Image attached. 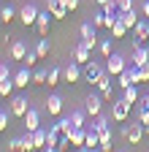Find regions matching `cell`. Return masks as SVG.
Instances as JSON below:
<instances>
[{"label":"cell","mask_w":149,"mask_h":152,"mask_svg":"<svg viewBox=\"0 0 149 152\" xmlns=\"http://www.w3.org/2000/svg\"><path fill=\"white\" fill-rule=\"evenodd\" d=\"M136 38H133V46L136 44H144V41H149V22H138L136 27Z\"/></svg>","instance_id":"obj_18"},{"label":"cell","mask_w":149,"mask_h":152,"mask_svg":"<svg viewBox=\"0 0 149 152\" xmlns=\"http://www.w3.org/2000/svg\"><path fill=\"white\" fill-rule=\"evenodd\" d=\"M108 30H111V35H114V38H125V33H127V25L122 22V19H117V22L111 25Z\"/></svg>","instance_id":"obj_27"},{"label":"cell","mask_w":149,"mask_h":152,"mask_svg":"<svg viewBox=\"0 0 149 152\" xmlns=\"http://www.w3.org/2000/svg\"><path fill=\"white\" fill-rule=\"evenodd\" d=\"M6 149H11V152H25V141H22V139H14Z\"/></svg>","instance_id":"obj_38"},{"label":"cell","mask_w":149,"mask_h":152,"mask_svg":"<svg viewBox=\"0 0 149 152\" xmlns=\"http://www.w3.org/2000/svg\"><path fill=\"white\" fill-rule=\"evenodd\" d=\"M95 3H98V6H106V3H108V0H95Z\"/></svg>","instance_id":"obj_45"},{"label":"cell","mask_w":149,"mask_h":152,"mask_svg":"<svg viewBox=\"0 0 149 152\" xmlns=\"http://www.w3.org/2000/svg\"><path fill=\"white\" fill-rule=\"evenodd\" d=\"M46 11L52 14V19H65L68 16V11H65V6L60 0H46Z\"/></svg>","instance_id":"obj_14"},{"label":"cell","mask_w":149,"mask_h":152,"mask_svg":"<svg viewBox=\"0 0 149 152\" xmlns=\"http://www.w3.org/2000/svg\"><path fill=\"white\" fill-rule=\"evenodd\" d=\"M144 63H149V49L136 44L133 46V65H144Z\"/></svg>","instance_id":"obj_17"},{"label":"cell","mask_w":149,"mask_h":152,"mask_svg":"<svg viewBox=\"0 0 149 152\" xmlns=\"http://www.w3.org/2000/svg\"><path fill=\"white\" fill-rule=\"evenodd\" d=\"M144 130H146V136H149V122H144Z\"/></svg>","instance_id":"obj_46"},{"label":"cell","mask_w":149,"mask_h":152,"mask_svg":"<svg viewBox=\"0 0 149 152\" xmlns=\"http://www.w3.org/2000/svg\"><path fill=\"white\" fill-rule=\"evenodd\" d=\"M95 87L100 90L103 101H117V98H114V87H111V73H108V71H106V73L100 76V79L95 82Z\"/></svg>","instance_id":"obj_2"},{"label":"cell","mask_w":149,"mask_h":152,"mask_svg":"<svg viewBox=\"0 0 149 152\" xmlns=\"http://www.w3.org/2000/svg\"><path fill=\"white\" fill-rule=\"evenodd\" d=\"M125 68H127V63H125L122 54H111V57H106V71H108L111 76H119Z\"/></svg>","instance_id":"obj_3"},{"label":"cell","mask_w":149,"mask_h":152,"mask_svg":"<svg viewBox=\"0 0 149 152\" xmlns=\"http://www.w3.org/2000/svg\"><path fill=\"white\" fill-rule=\"evenodd\" d=\"M84 114H87V111H79V109H76V111H71V122L76 125V128L84 125Z\"/></svg>","instance_id":"obj_36"},{"label":"cell","mask_w":149,"mask_h":152,"mask_svg":"<svg viewBox=\"0 0 149 152\" xmlns=\"http://www.w3.org/2000/svg\"><path fill=\"white\" fill-rule=\"evenodd\" d=\"M46 76H49V71L35 68V71H33V84H46Z\"/></svg>","instance_id":"obj_33"},{"label":"cell","mask_w":149,"mask_h":152,"mask_svg":"<svg viewBox=\"0 0 149 152\" xmlns=\"http://www.w3.org/2000/svg\"><path fill=\"white\" fill-rule=\"evenodd\" d=\"M41 57H38V52L35 49H27V54H25V60H22V65H27V68H35V63H38Z\"/></svg>","instance_id":"obj_30"},{"label":"cell","mask_w":149,"mask_h":152,"mask_svg":"<svg viewBox=\"0 0 149 152\" xmlns=\"http://www.w3.org/2000/svg\"><path fill=\"white\" fill-rule=\"evenodd\" d=\"M122 98H125L130 106H136V103H138V98H141V95H138V90H136V84L125 87V90H122Z\"/></svg>","instance_id":"obj_24"},{"label":"cell","mask_w":149,"mask_h":152,"mask_svg":"<svg viewBox=\"0 0 149 152\" xmlns=\"http://www.w3.org/2000/svg\"><path fill=\"white\" fill-rule=\"evenodd\" d=\"M81 44H84V46H87V49L92 52V49L98 46V38H81Z\"/></svg>","instance_id":"obj_42"},{"label":"cell","mask_w":149,"mask_h":152,"mask_svg":"<svg viewBox=\"0 0 149 152\" xmlns=\"http://www.w3.org/2000/svg\"><path fill=\"white\" fill-rule=\"evenodd\" d=\"M138 122H149V95L138 98Z\"/></svg>","instance_id":"obj_19"},{"label":"cell","mask_w":149,"mask_h":152,"mask_svg":"<svg viewBox=\"0 0 149 152\" xmlns=\"http://www.w3.org/2000/svg\"><path fill=\"white\" fill-rule=\"evenodd\" d=\"M119 19L127 25V30H133L138 25V16H136V8H130V11H119Z\"/></svg>","instance_id":"obj_21"},{"label":"cell","mask_w":149,"mask_h":152,"mask_svg":"<svg viewBox=\"0 0 149 152\" xmlns=\"http://www.w3.org/2000/svg\"><path fill=\"white\" fill-rule=\"evenodd\" d=\"M60 3L65 6V11H68V14H73V11L79 8V0H60Z\"/></svg>","instance_id":"obj_39"},{"label":"cell","mask_w":149,"mask_h":152,"mask_svg":"<svg viewBox=\"0 0 149 152\" xmlns=\"http://www.w3.org/2000/svg\"><path fill=\"white\" fill-rule=\"evenodd\" d=\"M27 98H22V95H14V98H11V114H14V117H25V114H27Z\"/></svg>","instance_id":"obj_10"},{"label":"cell","mask_w":149,"mask_h":152,"mask_svg":"<svg viewBox=\"0 0 149 152\" xmlns=\"http://www.w3.org/2000/svg\"><path fill=\"white\" fill-rule=\"evenodd\" d=\"M46 111H49V117H60L63 114V98L60 95H49L46 98Z\"/></svg>","instance_id":"obj_12"},{"label":"cell","mask_w":149,"mask_h":152,"mask_svg":"<svg viewBox=\"0 0 149 152\" xmlns=\"http://www.w3.org/2000/svg\"><path fill=\"white\" fill-rule=\"evenodd\" d=\"M38 14H41V11L35 8L33 3H27V6H22V8H19V19H22V25H25V27H27V25H35Z\"/></svg>","instance_id":"obj_6"},{"label":"cell","mask_w":149,"mask_h":152,"mask_svg":"<svg viewBox=\"0 0 149 152\" xmlns=\"http://www.w3.org/2000/svg\"><path fill=\"white\" fill-rule=\"evenodd\" d=\"M81 76H84V73H81V65H79L76 60H73V63H71V65L63 71V79H65L68 84H76V82L81 79Z\"/></svg>","instance_id":"obj_9"},{"label":"cell","mask_w":149,"mask_h":152,"mask_svg":"<svg viewBox=\"0 0 149 152\" xmlns=\"http://www.w3.org/2000/svg\"><path fill=\"white\" fill-rule=\"evenodd\" d=\"M8 54H11V60L22 63V60H25V54H27V44H25V41H11V46H8Z\"/></svg>","instance_id":"obj_11"},{"label":"cell","mask_w":149,"mask_h":152,"mask_svg":"<svg viewBox=\"0 0 149 152\" xmlns=\"http://www.w3.org/2000/svg\"><path fill=\"white\" fill-rule=\"evenodd\" d=\"M89 22L95 25V27H106V14H103V11H95V14H92V19H89Z\"/></svg>","instance_id":"obj_35"},{"label":"cell","mask_w":149,"mask_h":152,"mask_svg":"<svg viewBox=\"0 0 149 152\" xmlns=\"http://www.w3.org/2000/svg\"><path fill=\"white\" fill-rule=\"evenodd\" d=\"M103 73H106V65H100V63H95V60H89V63L84 65V79H87L89 84H95Z\"/></svg>","instance_id":"obj_1"},{"label":"cell","mask_w":149,"mask_h":152,"mask_svg":"<svg viewBox=\"0 0 149 152\" xmlns=\"http://www.w3.org/2000/svg\"><path fill=\"white\" fill-rule=\"evenodd\" d=\"M60 79H63V68H60V65H52V68H49V76H46V84L54 87Z\"/></svg>","instance_id":"obj_25"},{"label":"cell","mask_w":149,"mask_h":152,"mask_svg":"<svg viewBox=\"0 0 149 152\" xmlns=\"http://www.w3.org/2000/svg\"><path fill=\"white\" fill-rule=\"evenodd\" d=\"M98 27L92 25V22H84L81 27H79V33H81V38H98V33H95Z\"/></svg>","instance_id":"obj_28"},{"label":"cell","mask_w":149,"mask_h":152,"mask_svg":"<svg viewBox=\"0 0 149 152\" xmlns=\"http://www.w3.org/2000/svg\"><path fill=\"white\" fill-rule=\"evenodd\" d=\"M100 11L106 16H119V8H117V0H108L106 6H100Z\"/></svg>","instance_id":"obj_31"},{"label":"cell","mask_w":149,"mask_h":152,"mask_svg":"<svg viewBox=\"0 0 149 152\" xmlns=\"http://www.w3.org/2000/svg\"><path fill=\"white\" fill-rule=\"evenodd\" d=\"M98 52H100V57H103V60L114 54V44H111V38H106V41H100V44H98Z\"/></svg>","instance_id":"obj_26"},{"label":"cell","mask_w":149,"mask_h":152,"mask_svg":"<svg viewBox=\"0 0 149 152\" xmlns=\"http://www.w3.org/2000/svg\"><path fill=\"white\" fill-rule=\"evenodd\" d=\"M141 14L149 16V0H144V3H141Z\"/></svg>","instance_id":"obj_44"},{"label":"cell","mask_w":149,"mask_h":152,"mask_svg":"<svg viewBox=\"0 0 149 152\" xmlns=\"http://www.w3.org/2000/svg\"><path fill=\"white\" fill-rule=\"evenodd\" d=\"M22 120H25V128H27L30 133L41 128V114H38V111H35V109H27V114H25V117H22Z\"/></svg>","instance_id":"obj_13"},{"label":"cell","mask_w":149,"mask_h":152,"mask_svg":"<svg viewBox=\"0 0 149 152\" xmlns=\"http://www.w3.org/2000/svg\"><path fill=\"white\" fill-rule=\"evenodd\" d=\"M127 114H130V103H127L125 98L114 101V111H111V120H114V122H125V120H127Z\"/></svg>","instance_id":"obj_5"},{"label":"cell","mask_w":149,"mask_h":152,"mask_svg":"<svg viewBox=\"0 0 149 152\" xmlns=\"http://www.w3.org/2000/svg\"><path fill=\"white\" fill-rule=\"evenodd\" d=\"M141 82H149V63L138 65V84H141Z\"/></svg>","instance_id":"obj_37"},{"label":"cell","mask_w":149,"mask_h":152,"mask_svg":"<svg viewBox=\"0 0 149 152\" xmlns=\"http://www.w3.org/2000/svg\"><path fill=\"white\" fill-rule=\"evenodd\" d=\"M84 149H100V136H98V130H95V128H92V130H87Z\"/></svg>","instance_id":"obj_20"},{"label":"cell","mask_w":149,"mask_h":152,"mask_svg":"<svg viewBox=\"0 0 149 152\" xmlns=\"http://www.w3.org/2000/svg\"><path fill=\"white\" fill-rule=\"evenodd\" d=\"M49 11L46 14H38V19H35V27H38V35H49Z\"/></svg>","instance_id":"obj_22"},{"label":"cell","mask_w":149,"mask_h":152,"mask_svg":"<svg viewBox=\"0 0 149 152\" xmlns=\"http://www.w3.org/2000/svg\"><path fill=\"white\" fill-rule=\"evenodd\" d=\"M3 79H14V73H11V68L3 63V65H0V82H3Z\"/></svg>","instance_id":"obj_40"},{"label":"cell","mask_w":149,"mask_h":152,"mask_svg":"<svg viewBox=\"0 0 149 152\" xmlns=\"http://www.w3.org/2000/svg\"><path fill=\"white\" fill-rule=\"evenodd\" d=\"M35 52H38V57H41V60H44V57H49L52 44H49V38H46V35H41V38H38V44H35Z\"/></svg>","instance_id":"obj_23"},{"label":"cell","mask_w":149,"mask_h":152,"mask_svg":"<svg viewBox=\"0 0 149 152\" xmlns=\"http://www.w3.org/2000/svg\"><path fill=\"white\" fill-rule=\"evenodd\" d=\"M73 60H76L79 65H87V63H89V49H87L81 41H79L76 46H73Z\"/></svg>","instance_id":"obj_16"},{"label":"cell","mask_w":149,"mask_h":152,"mask_svg":"<svg viewBox=\"0 0 149 152\" xmlns=\"http://www.w3.org/2000/svg\"><path fill=\"white\" fill-rule=\"evenodd\" d=\"M33 141H35V149H44L46 147V130H33Z\"/></svg>","instance_id":"obj_29"},{"label":"cell","mask_w":149,"mask_h":152,"mask_svg":"<svg viewBox=\"0 0 149 152\" xmlns=\"http://www.w3.org/2000/svg\"><path fill=\"white\" fill-rule=\"evenodd\" d=\"M14 16H16V11H14L11 6H3V11H0V22H3V25H8Z\"/></svg>","instance_id":"obj_34"},{"label":"cell","mask_w":149,"mask_h":152,"mask_svg":"<svg viewBox=\"0 0 149 152\" xmlns=\"http://www.w3.org/2000/svg\"><path fill=\"white\" fill-rule=\"evenodd\" d=\"M84 139H87V128H84V125L73 128V133H71V144L76 147V149H84Z\"/></svg>","instance_id":"obj_15"},{"label":"cell","mask_w":149,"mask_h":152,"mask_svg":"<svg viewBox=\"0 0 149 152\" xmlns=\"http://www.w3.org/2000/svg\"><path fill=\"white\" fill-rule=\"evenodd\" d=\"M14 84H16V87H19V90H25L27 84H33V71H30L27 65H22L19 71H16V73H14Z\"/></svg>","instance_id":"obj_8"},{"label":"cell","mask_w":149,"mask_h":152,"mask_svg":"<svg viewBox=\"0 0 149 152\" xmlns=\"http://www.w3.org/2000/svg\"><path fill=\"white\" fill-rule=\"evenodd\" d=\"M103 109V95H89V98L84 101V111L89 114V117H98Z\"/></svg>","instance_id":"obj_7"},{"label":"cell","mask_w":149,"mask_h":152,"mask_svg":"<svg viewBox=\"0 0 149 152\" xmlns=\"http://www.w3.org/2000/svg\"><path fill=\"white\" fill-rule=\"evenodd\" d=\"M117 8L119 11H130L133 8V0H117Z\"/></svg>","instance_id":"obj_41"},{"label":"cell","mask_w":149,"mask_h":152,"mask_svg":"<svg viewBox=\"0 0 149 152\" xmlns=\"http://www.w3.org/2000/svg\"><path fill=\"white\" fill-rule=\"evenodd\" d=\"M6 128H8V114L0 111V130H6Z\"/></svg>","instance_id":"obj_43"},{"label":"cell","mask_w":149,"mask_h":152,"mask_svg":"<svg viewBox=\"0 0 149 152\" xmlns=\"http://www.w3.org/2000/svg\"><path fill=\"white\" fill-rule=\"evenodd\" d=\"M14 79H3V82H0V95H3V98H8V95L14 92Z\"/></svg>","instance_id":"obj_32"},{"label":"cell","mask_w":149,"mask_h":152,"mask_svg":"<svg viewBox=\"0 0 149 152\" xmlns=\"http://www.w3.org/2000/svg\"><path fill=\"white\" fill-rule=\"evenodd\" d=\"M144 122H136V125H130V128H122V139H127L130 144H138L144 139Z\"/></svg>","instance_id":"obj_4"}]
</instances>
